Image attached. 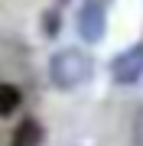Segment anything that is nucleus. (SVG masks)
<instances>
[{"label": "nucleus", "instance_id": "5", "mask_svg": "<svg viewBox=\"0 0 143 146\" xmlns=\"http://www.w3.org/2000/svg\"><path fill=\"white\" fill-rule=\"evenodd\" d=\"M20 107H23V91L10 81H0V120L13 117Z\"/></svg>", "mask_w": 143, "mask_h": 146}, {"label": "nucleus", "instance_id": "7", "mask_svg": "<svg viewBox=\"0 0 143 146\" xmlns=\"http://www.w3.org/2000/svg\"><path fill=\"white\" fill-rule=\"evenodd\" d=\"M59 3H72V0H59Z\"/></svg>", "mask_w": 143, "mask_h": 146}, {"label": "nucleus", "instance_id": "6", "mask_svg": "<svg viewBox=\"0 0 143 146\" xmlns=\"http://www.w3.org/2000/svg\"><path fill=\"white\" fill-rule=\"evenodd\" d=\"M39 26H43V36L46 39H55L59 29H62V10H43V20H39Z\"/></svg>", "mask_w": 143, "mask_h": 146}, {"label": "nucleus", "instance_id": "3", "mask_svg": "<svg viewBox=\"0 0 143 146\" xmlns=\"http://www.w3.org/2000/svg\"><path fill=\"white\" fill-rule=\"evenodd\" d=\"M111 78L114 84H137L143 78V42H137V46H127L120 55L111 58Z\"/></svg>", "mask_w": 143, "mask_h": 146}, {"label": "nucleus", "instance_id": "2", "mask_svg": "<svg viewBox=\"0 0 143 146\" xmlns=\"http://www.w3.org/2000/svg\"><path fill=\"white\" fill-rule=\"evenodd\" d=\"M75 29L85 42H101L104 39V29H107V13H104V3L101 0H85L78 7V16H75Z\"/></svg>", "mask_w": 143, "mask_h": 146}, {"label": "nucleus", "instance_id": "4", "mask_svg": "<svg viewBox=\"0 0 143 146\" xmlns=\"http://www.w3.org/2000/svg\"><path fill=\"white\" fill-rule=\"evenodd\" d=\"M46 143V127L36 117H23L10 133V146H43Z\"/></svg>", "mask_w": 143, "mask_h": 146}, {"label": "nucleus", "instance_id": "1", "mask_svg": "<svg viewBox=\"0 0 143 146\" xmlns=\"http://www.w3.org/2000/svg\"><path fill=\"white\" fill-rule=\"evenodd\" d=\"M91 72H94V58L78 46H65L49 58V81L59 91H75L91 78Z\"/></svg>", "mask_w": 143, "mask_h": 146}]
</instances>
